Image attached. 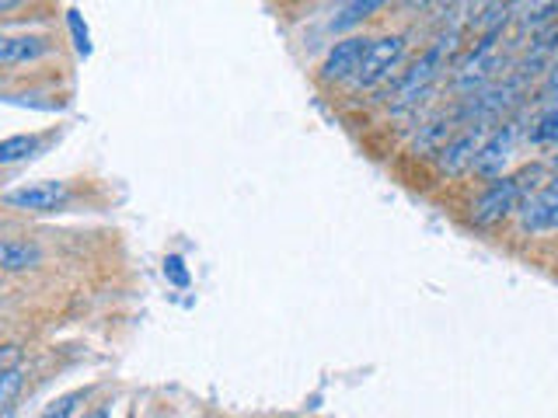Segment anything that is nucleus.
<instances>
[{
    "instance_id": "1",
    "label": "nucleus",
    "mask_w": 558,
    "mask_h": 418,
    "mask_svg": "<svg viewBox=\"0 0 558 418\" xmlns=\"http://www.w3.org/2000/svg\"><path fill=\"white\" fill-rule=\"evenodd\" d=\"M453 39L458 35H447V39H440V42H433L423 57H418L405 74L398 77V84H395V95H391V109H412V104L418 101V98H426V91L433 87V81L440 77V70H444V60H447V52H450V46H453Z\"/></svg>"
},
{
    "instance_id": "2",
    "label": "nucleus",
    "mask_w": 558,
    "mask_h": 418,
    "mask_svg": "<svg viewBox=\"0 0 558 418\" xmlns=\"http://www.w3.org/2000/svg\"><path fill=\"white\" fill-rule=\"evenodd\" d=\"M531 174L534 171H523V174H517V179H499V182L488 185L478 196V202L471 206V220H475L478 226H496L506 217H513L523 206V199H527L531 185H534V182H527Z\"/></svg>"
},
{
    "instance_id": "3",
    "label": "nucleus",
    "mask_w": 558,
    "mask_h": 418,
    "mask_svg": "<svg viewBox=\"0 0 558 418\" xmlns=\"http://www.w3.org/2000/svg\"><path fill=\"white\" fill-rule=\"evenodd\" d=\"M499 39H502V28L485 32L482 39L475 42V49H471L468 57L458 63V70H453V87H458L461 95H475V91H482L485 81L493 77L496 70L502 66Z\"/></svg>"
},
{
    "instance_id": "4",
    "label": "nucleus",
    "mask_w": 558,
    "mask_h": 418,
    "mask_svg": "<svg viewBox=\"0 0 558 418\" xmlns=\"http://www.w3.org/2000/svg\"><path fill=\"white\" fill-rule=\"evenodd\" d=\"M401 60H405V39H401V35H384V39H371L353 84L356 87H377V84H384V81L391 77V70H398Z\"/></svg>"
},
{
    "instance_id": "5",
    "label": "nucleus",
    "mask_w": 558,
    "mask_h": 418,
    "mask_svg": "<svg viewBox=\"0 0 558 418\" xmlns=\"http://www.w3.org/2000/svg\"><path fill=\"white\" fill-rule=\"evenodd\" d=\"M0 199L11 209H25V213H52V209L66 206L70 188L57 179H43V182H25L17 188H8Z\"/></svg>"
},
{
    "instance_id": "6",
    "label": "nucleus",
    "mask_w": 558,
    "mask_h": 418,
    "mask_svg": "<svg viewBox=\"0 0 558 418\" xmlns=\"http://www.w3.org/2000/svg\"><path fill=\"white\" fill-rule=\"evenodd\" d=\"M520 226L531 234H548L558 231V174L537 192V196H527L520 206Z\"/></svg>"
},
{
    "instance_id": "7",
    "label": "nucleus",
    "mask_w": 558,
    "mask_h": 418,
    "mask_svg": "<svg viewBox=\"0 0 558 418\" xmlns=\"http://www.w3.org/2000/svg\"><path fill=\"white\" fill-rule=\"evenodd\" d=\"M366 46H371V39H360V35H349V39L336 42L322 63V77L325 81H353L363 63Z\"/></svg>"
},
{
    "instance_id": "8",
    "label": "nucleus",
    "mask_w": 558,
    "mask_h": 418,
    "mask_svg": "<svg viewBox=\"0 0 558 418\" xmlns=\"http://www.w3.org/2000/svg\"><path fill=\"white\" fill-rule=\"evenodd\" d=\"M52 52V42L46 35H0V70L35 63Z\"/></svg>"
},
{
    "instance_id": "9",
    "label": "nucleus",
    "mask_w": 558,
    "mask_h": 418,
    "mask_svg": "<svg viewBox=\"0 0 558 418\" xmlns=\"http://www.w3.org/2000/svg\"><path fill=\"white\" fill-rule=\"evenodd\" d=\"M510 150H513V126H502L482 139L471 168H475L482 179H496V174H502V164L510 161Z\"/></svg>"
},
{
    "instance_id": "10",
    "label": "nucleus",
    "mask_w": 558,
    "mask_h": 418,
    "mask_svg": "<svg viewBox=\"0 0 558 418\" xmlns=\"http://www.w3.org/2000/svg\"><path fill=\"white\" fill-rule=\"evenodd\" d=\"M482 139H485V130L482 126L468 130L461 136H453L450 144L440 147V171L444 174H464L471 164H475V153L482 147Z\"/></svg>"
},
{
    "instance_id": "11",
    "label": "nucleus",
    "mask_w": 558,
    "mask_h": 418,
    "mask_svg": "<svg viewBox=\"0 0 558 418\" xmlns=\"http://www.w3.org/2000/svg\"><path fill=\"white\" fill-rule=\"evenodd\" d=\"M43 266L39 244L22 241V237H0V269L4 272H28Z\"/></svg>"
},
{
    "instance_id": "12",
    "label": "nucleus",
    "mask_w": 558,
    "mask_h": 418,
    "mask_svg": "<svg viewBox=\"0 0 558 418\" xmlns=\"http://www.w3.org/2000/svg\"><path fill=\"white\" fill-rule=\"evenodd\" d=\"M555 14H558V0H520L517 4V22L523 28L548 25Z\"/></svg>"
},
{
    "instance_id": "13",
    "label": "nucleus",
    "mask_w": 558,
    "mask_h": 418,
    "mask_svg": "<svg viewBox=\"0 0 558 418\" xmlns=\"http://www.w3.org/2000/svg\"><path fill=\"white\" fill-rule=\"evenodd\" d=\"M35 150H39V136H32V133L8 136V139H0V164H17V161H25V157H32Z\"/></svg>"
},
{
    "instance_id": "14",
    "label": "nucleus",
    "mask_w": 558,
    "mask_h": 418,
    "mask_svg": "<svg viewBox=\"0 0 558 418\" xmlns=\"http://www.w3.org/2000/svg\"><path fill=\"white\" fill-rule=\"evenodd\" d=\"M388 0H349V4L342 8V14L339 17H331V28H353V25H360L363 17H371L374 11H380Z\"/></svg>"
},
{
    "instance_id": "15",
    "label": "nucleus",
    "mask_w": 558,
    "mask_h": 418,
    "mask_svg": "<svg viewBox=\"0 0 558 418\" xmlns=\"http://www.w3.org/2000/svg\"><path fill=\"white\" fill-rule=\"evenodd\" d=\"M531 144H537V147H555L558 144V104H551V109L534 122Z\"/></svg>"
},
{
    "instance_id": "16",
    "label": "nucleus",
    "mask_w": 558,
    "mask_h": 418,
    "mask_svg": "<svg viewBox=\"0 0 558 418\" xmlns=\"http://www.w3.org/2000/svg\"><path fill=\"white\" fill-rule=\"evenodd\" d=\"M17 391H22V366H14V370L0 373V418L11 415V405H14Z\"/></svg>"
},
{
    "instance_id": "17",
    "label": "nucleus",
    "mask_w": 558,
    "mask_h": 418,
    "mask_svg": "<svg viewBox=\"0 0 558 418\" xmlns=\"http://www.w3.org/2000/svg\"><path fill=\"white\" fill-rule=\"evenodd\" d=\"M84 397H87V391H70V394L52 401V405H46V411L39 418H70V415L77 411V405H81Z\"/></svg>"
},
{
    "instance_id": "18",
    "label": "nucleus",
    "mask_w": 558,
    "mask_h": 418,
    "mask_svg": "<svg viewBox=\"0 0 558 418\" xmlns=\"http://www.w3.org/2000/svg\"><path fill=\"white\" fill-rule=\"evenodd\" d=\"M165 275L171 279L174 286H189V272H185V261L179 255H168L165 258Z\"/></svg>"
},
{
    "instance_id": "19",
    "label": "nucleus",
    "mask_w": 558,
    "mask_h": 418,
    "mask_svg": "<svg viewBox=\"0 0 558 418\" xmlns=\"http://www.w3.org/2000/svg\"><path fill=\"white\" fill-rule=\"evenodd\" d=\"M17 362H22V345H4V348H0V373L14 370Z\"/></svg>"
},
{
    "instance_id": "20",
    "label": "nucleus",
    "mask_w": 558,
    "mask_h": 418,
    "mask_svg": "<svg viewBox=\"0 0 558 418\" xmlns=\"http://www.w3.org/2000/svg\"><path fill=\"white\" fill-rule=\"evenodd\" d=\"M70 28H74V35H77V49H81V52L92 49V46H87V28H81V17H77V11H70Z\"/></svg>"
},
{
    "instance_id": "21",
    "label": "nucleus",
    "mask_w": 558,
    "mask_h": 418,
    "mask_svg": "<svg viewBox=\"0 0 558 418\" xmlns=\"http://www.w3.org/2000/svg\"><path fill=\"white\" fill-rule=\"evenodd\" d=\"M25 0H0V14H8V11H14V8H22Z\"/></svg>"
},
{
    "instance_id": "22",
    "label": "nucleus",
    "mask_w": 558,
    "mask_h": 418,
    "mask_svg": "<svg viewBox=\"0 0 558 418\" xmlns=\"http://www.w3.org/2000/svg\"><path fill=\"white\" fill-rule=\"evenodd\" d=\"M87 418H112V415H109V408H98V411H92Z\"/></svg>"
},
{
    "instance_id": "23",
    "label": "nucleus",
    "mask_w": 558,
    "mask_h": 418,
    "mask_svg": "<svg viewBox=\"0 0 558 418\" xmlns=\"http://www.w3.org/2000/svg\"><path fill=\"white\" fill-rule=\"evenodd\" d=\"M405 4H412V8H418V4H429V0H405Z\"/></svg>"
},
{
    "instance_id": "24",
    "label": "nucleus",
    "mask_w": 558,
    "mask_h": 418,
    "mask_svg": "<svg viewBox=\"0 0 558 418\" xmlns=\"http://www.w3.org/2000/svg\"><path fill=\"white\" fill-rule=\"evenodd\" d=\"M4 418H11V415H4Z\"/></svg>"
},
{
    "instance_id": "25",
    "label": "nucleus",
    "mask_w": 558,
    "mask_h": 418,
    "mask_svg": "<svg viewBox=\"0 0 558 418\" xmlns=\"http://www.w3.org/2000/svg\"><path fill=\"white\" fill-rule=\"evenodd\" d=\"M555 168H558V161H555Z\"/></svg>"
}]
</instances>
